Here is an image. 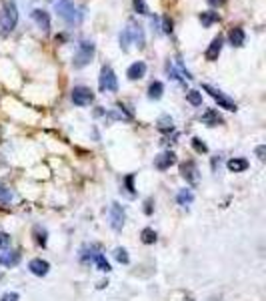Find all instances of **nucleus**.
I'll return each instance as SVG.
<instances>
[{
  "mask_svg": "<svg viewBox=\"0 0 266 301\" xmlns=\"http://www.w3.org/2000/svg\"><path fill=\"white\" fill-rule=\"evenodd\" d=\"M228 171H232V173H244V171L248 169V161L244 157H234L226 163Z\"/></svg>",
  "mask_w": 266,
  "mask_h": 301,
  "instance_id": "obj_17",
  "label": "nucleus"
},
{
  "mask_svg": "<svg viewBox=\"0 0 266 301\" xmlns=\"http://www.w3.org/2000/svg\"><path fill=\"white\" fill-rule=\"evenodd\" d=\"M186 100L194 106H200L202 104V93H198V91H188L186 93Z\"/></svg>",
  "mask_w": 266,
  "mask_h": 301,
  "instance_id": "obj_29",
  "label": "nucleus"
},
{
  "mask_svg": "<svg viewBox=\"0 0 266 301\" xmlns=\"http://www.w3.org/2000/svg\"><path fill=\"white\" fill-rule=\"evenodd\" d=\"M10 245V235L0 233V247H8Z\"/></svg>",
  "mask_w": 266,
  "mask_h": 301,
  "instance_id": "obj_36",
  "label": "nucleus"
},
{
  "mask_svg": "<svg viewBox=\"0 0 266 301\" xmlns=\"http://www.w3.org/2000/svg\"><path fill=\"white\" fill-rule=\"evenodd\" d=\"M98 251H100V247L98 245H86V247H82L80 249V261L82 263H90V261H94V257L98 255Z\"/></svg>",
  "mask_w": 266,
  "mask_h": 301,
  "instance_id": "obj_16",
  "label": "nucleus"
},
{
  "mask_svg": "<svg viewBox=\"0 0 266 301\" xmlns=\"http://www.w3.org/2000/svg\"><path fill=\"white\" fill-rule=\"evenodd\" d=\"M20 261V253L14 251L10 245L8 247H0V265L4 267H14Z\"/></svg>",
  "mask_w": 266,
  "mask_h": 301,
  "instance_id": "obj_9",
  "label": "nucleus"
},
{
  "mask_svg": "<svg viewBox=\"0 0 266 301\" xmlns=\"http://www.w3.org/2000/svg\"><path fill=\"white\" fill-rule=\"evenodd\" d=\"M162 32H164V34H170V32H172V20H170L168 16L162 18Z\"/></svg>",
  "mask_w": 266,
  "mask_h": 301,
  "instance_id": "obj_33",
  "label": "nucleus"
},
{
  "mask_svg": "<svg viewBox=\"0 0 266 301\" xmlns=\"http://www.w3.org/2000/svg\"><path fill=\"white\" fill-rule=\"evenodd\" d=\"M192 147H194V150H196V153H206V150H208V147L200 141V139H198V137H194L192 139Z\"/></svg>",
  "mask_w": 266,
  "mask_h": 301,
  "instance_id": "obj_31",
  "label": "nucleus"
},
{
  "mask_svg": "<svg viewBox=\"0 0 266 301\" xmlns=\"http://www.w3.org/2000/svg\"><path fill=\"white\" fill-rule=\"evenodd\" d=\"M180 175L186 179V183H196L198 181V167L194 161H186L180 165Z\"/></svg>",
  "mask_w": 266,
  "mask_h": 301,
  "instance_id": "obj_12",
  "label": "nucleus"
},
{
  "mask_svg": "<svg viewBox=\"0 0 266 301\" xmlns=\"http://www.w3.org/2000/svg\"><path fill=\"white\" fill-rule=\"evenodd\" d=\"M224 2H226V0H208V4H210V6H222Z\"/></svg>",
  "mask_w": 266,
  "mask_h": 301,
  "instance_id": "obj_39",
  "label": "nucleus"
},
{
  "mask_svg": "<svg viewBox=\"0 0 266 301\" xmlns=\"http://www.w3.org/2000/svg\"><path fill=\"white\" fill-rule=\"evenodd\" d=\"M32 20L36 23V26L42 30V32H48L50 30V16H48V12H44V10H40V8H36V10H32Z\"/></svg>",
  "mask_w": 266,
  "mask_h": 301,
  "instance_id": "obj_11",
  "label": "nucleus"
},
{
  "mask_svg": "<svg viewBox=\"0 0 266 301\" xmlns=\"http://www.w3.org/2000/svg\"><path fill=\"white\" fill-rule=\"evenodd\" d=\"M12 199H14V191H12L10 187H6V185L0 183V203H2V205H8Z\"/></svg>",
  "mask_w": 266,
  "mask_h": 301,
  "instance_id": "obj_24",
  "label": "nucleus"
},
{
  "mask_svg": "<svg viewBox=\"0 0 266 301\" xmlns=\"http://www.w3.org/2000/svg\"><path fill=\"white\" fill-rule=\"evenodd\" d=\"M256 155H258V159H264V155H266V147L264 145L256 147Z\"/></svg>",
  "mask_w": 266,
  "mask_h": 301,
  "instance_id": "obj_37",
  "label": "nucleus"
},
{
  "mask_svg": "<svg viewBox=\"0 0 266 301\" xmlns=\"http://www.w3.org/2000/svg\"><path fill=\"white\" fill-rule=\"evenodd\" d=\"M156 126H158V131H160V133H170V131H174V121H172V117L162 115V117L158 119Z\"/></svg>",
  "mask_w": 266,
  "mask_h": 301,
  "instance_id": "obj_22",
  "label": "nucleus"
},
{
  "mask_svg": "<svg viewBox=\"0 0 266 301\" xmlns=\"http://www.w3.org/2000/svg\"><path fill=\"white\" fill-rule=\"evenodd\" d=\"M124 221H126L124 207L120 203H112V205H110V227H112L114 231H122Z\"/></svg>",
  "mask_w": 266,
  "mask_h": 301,
  "instance_id": "obj_7",
  "label": "nucleus"
},
{
  "mask_svg": "<svg viewBox=\"0 0 266 301\" xmlns=\"http://www.w3.org/2000/svg\"><path fill=\"white\" fill-rule=\"evenodd\" d=\"M132 2H134V10L138 14H148V6H146L144 0H132Z\"/></svg>",
  "mask_w": 266,
  "mask_h": 301,
  "instance_id": "obj_32",
  "label": "nucleus"
},
{
  "mask_svg": "<svg viewBox=\"0 0 266 301\" xmlns=\"http://www.w3.org/2000/svg\"><path fill=\"white\" fill-rule=\"evenodd\" d=\"M16 23H18L16 4L14 2H6L2 12H0V28H2L4 34H8V32H12L16 28Z\"/></svg>",
  "mask_w": 266,
  "mask_h": 301,
  "instance_id": "obj_4",
  "label": "nucleus"
},
{
  "mask_svg": "<svg viewBox=\"0 0 266 301\" xmlns=\"http://www.w3.org/2000/svg\"><path fill=\"white\" fill-rule=\"evenodd\" d=\"M174 163H176V155L172 153V150H164V153H160L156 159H154V167H156L158 171H166Z\"/></svg>",
  "mask_w": 266,
  "mask_h": 301,
  "instance_id": "obj_10",
  "label": "nucleus"
},
{
  "mask_svg": "<svg viewBox=\"0 0 266 301\" xmlns=\"http://www.w3.org/2000/svg\"><path fill=\"white\" fill-rule=\"evenodd\" d=\"M94 263H96L98 271H102V273H108L110 269H112V267H110V263H108V259H106L104 255H100V253L94 257Z\"/></svg>",
  "mask_w": 266,
  "mask_h": 301,
  "instance_id": "obj_26",
  "label": "nucleus"
},
{
  "mask_svg": "<svg viewBox=\"0 0 266 301\" xmlns=\"http://www.w3.org/2000/svg\"><path fill=\"white\" fill-rule=\"evenodd\" d=\"M140 237H142V243H144V245H152V243H156V231L150 229V227H146V229H142Z\"/></svg>",
  "mask_w": 266,
  "mask_h": 301,
  "instance_id": "obj_25",
  "label": "nucleus"
},
{
  "mask_svg": "<svg viewBox=\"0 0 266 301\" xmlns=\"http://www.w3.org/2000/svg\"><path fill=\"white\" fill-rule=\"evenodd\" d=\"M144 205H146V207H144V213H146V215H150V213H152V199H146V203H144Z\"/></svg>",
  "mask_w": 266,
  "mask_h": 301,
  "instance_id": "obj_38",
  "label": "nucleus"
},
{
  "mask_svg": "<svg viewBox=\"0 0 266 301\" xmlns=\"http://www.w3.org/2000/svg\"><path fill=\"white\" fill-rule=\"evenodd\" d=\"M54 10L58 12V16L62 20H66L68 25H80L82 18H84V12L82 8H78L72 0H56L54 2Z\"/></svg>",
  "mask_w": 266,
  "mask_h": 301,
  "instance_id": "obj_2",
  "label": "nucleus"
},
{
  "mask_svg": "<svg viewBox=\"0 0 266 301\" xmlns=\"http://www.w3.org/2000/svg\"><path fill=\"white\" fill-rule=\"evenodd\" d=\"M98 87L102 93H116L118 91V78L110 67H102L98 76Z\"/></svg>",
  "mask_w": 266,
  "mask_h": 301,
  "instance_id": "obj_5",
  "label": "nucleus"
},
{
  "mask_svg": "<svg viewBox=\"0 0 266 301\" xmlns=\"http://www.w3.org/2000/svg\"><path fill=\"white\" fill-rule=\"evenodd\" d=\"M228 38H230V45L232 47H242V45H244V40H246V34H244V30H242L240 26H236V28L230 30Z\"/></svg>",
  "mask_w": 266,
  "mask_h": 301,
  "instance_id": "obj_19",
  "label": "nucleus"
},
{
  "mask_svg": "<svg viewBox=\"0 0 266 301\" xmlns=\"http://www.w3.org/2000/svg\"><path fill=\"white\" fill-rule=\"evenodd\" d=\"M222 45H224L222 36H216V38H214V40L210 42V47L206 49V60H210V62L218 60L220 52H222Z\"/></svg>",
  "mask_w": 266,
  "mask_h": 301,
  "instance_id": "obj_13",
  "label": "nucleus"
},
{
  "mask_svg": "<svg viewBox=\"0 0 266 301\" xmlns=\"http://www.w3.org/2000/svg\"><path fill=\"white\" fill-rule=\"evenodd\" d=\"M176 201H178V205H182V207H188L194 201V193L190 189H180L178 195H176Z\"/></svg>",
  "mask_w": 266,
  "mask_h": 301,
  "instance_id": "obj_21",
  "label": "nucleus"
},
{
  "mask_svg": "<svg viewBox=\"0 0 266 301\" xmlns=\"http://www.w3.org/2000/svg\"><path fill=\"white\" fill-rule=\"evenodd\" d=\"M124 181H126V187H128V193H130V195H134V185H132V183H134V175H128Z\"/></svg>",
  "mask_w": 266,
  "mask_h": 301,
  "instance_id": "obj_34",
  "label": "nucleus"
},
{
  "mask_svg": "<svg viewBox=\"0 0 266 301\" xmlns=\"http://www.w3.org/2000/svg\"><path fill=\"white\" fill-rule=\"evenodd\" d=\"M144 75H146V64H144L142 60L132 62L130 67H128V71H126V76H128L130 80H140Z\"/></svg>",
  "mask_w": 266,
  "mask_h": 301,
  "instance_id": "obj_14",
  "label": "nucleus"
},
{
  "mask_svg": "<svg viewBox=\"0 0 266 301\" xmlns=\"http://www.w3.org/2000/svg\"><path fill=\"white\" fill-rule=\"evenodd\" d=\"M106 285H108V281H100V283H98V289H104Z\"/></svg>",
  "mask_w": 266,
  "mask_h": 301,
  "instance_id": "obj_40",
  "label": "nucleus"
},
{
  "mask_svg": "<svg viewBox=\"0 0 266 301\" xmlns=\"http://www.w3.org/2000/svg\"><path fill=\"white\" fill-rule=\"evenodd\" d=\"M18 299H20V295L14 293V291L12 293H4L2 297H0V301H18Z\"/></svg>",
  "mask_w": 266,
  "mask_h": 301,
  "instance_id": "obj_35",
  "label": "nucleus"
},
{
  "mask_svg": "<svg viewBox=\"0 0 266 301\" xmlns=\"http://www.w3.org/2000/svg\"><path fill=\"white\" fill-rule=\"evenodd\" d=\"M166 73H168V76L174 78V80H182V78H184L182 73H180V71H176V69H174V64H172L170 60L166 62Z\"/></svg>",
  "mask_w": 266,
  "mask_h": 301,
  "instance_id": "obj_30",
  "label": "nucleus"
},
{
  "mask_svg": "<svg viewBox=\"0 0 266 301\" xmlns=\"http://www.w3.org/2000/svg\"><path fill=\"white\" fill-rule=\"evenodd\" d=\"M34 235H36V243H38V245H42V247L46 245V241H48V239H46V237H48L46 229L40 227V225H36V227H34Z\"/></svg>",
  "mask_w": 266,
  "mask_h": 301,
  "instance_id": "obj_27",
  "label": "nucleus"
},
{
  "mask_svg": "<svg viewBox=\"0 0 266 301\" xmlns=\"http://www.w3.org/2000/svg\"><path fill=\"white\" fill-rule=\"evenodd\" d=\"M200 121L206 125V126H216V125H222V117L218 115V111H214V109H208L202 117H200Z\"/></svg>",
  "mask_w": 266,
  "mask_h": 301,
  "instance_id": "obj_18",
  "label": "nucleus"
},
{
  "mask_svg": "<svg viewBox=\"0 0 266 301\" xmlns=\"http://www.w3.org/2000/svg\"><path fill=\"white\" fill-rule=\"evenodd\" d=\"M94 50H96L94 42H90V40H82L80 45H78V49H76L74 60H72L74 69H84L86 64L92 60V56H94Z\"/></svg>",
  "mask_w": 266,
  "mask_h": 301,
  "instance_id": "obj_3",
  "label": "nucleus"
},
{
  "mask_svg": "<svg viewBox=\"0 0 266 301\" xmlns=\"http://www.w3.org/2000/svg\"><path fill=\"white\" fill-rule=\"evenodd\" d=\"M202 91H206V93H208V95L218 102L220 109H226V111H236V109H238L236 102H234L232 99H228L222 91L216 89V87H212V84H202Z\"/></svg>",
  "mask_w": 266,
  "mask_h": 301,
  "instance_id": "obj_6",
  "label": "nucleus"
},
{
  "mask_svg": "<svg viewBox=\"0 0 266 301\" xmlns=\"http://www.w3.org/2000/svg\"><path fill=\"white\" fill-rule=\"evenodd\" d=\"M28 269H30L32 275H36V277H44V275L48 273L50 265H48V261H44V259H32V261L28 263Z\"/></svg>",
  "mask_w": 266,
  "mask_h": 301,
  "instance_id": "obj_15",
  "label": "nucleus"
},
{
  "mask_svg": "<svg viewBox=\"0 0 266 301\" xmlns=\"http://www.w3.org/2000/svg\"><path fill=\"white\" fill-rule=\"evenodd\" d=\"M114 259H116L118 263L126 265V263L130 261V257H128V251H126L124 247H116V249H114Z\"/></svg>",
  "mask_w": 266,
  "mask_h": 301,
  "instance_id": "obj_28",
  "label": "nucleus"
},
{
  "mask_svg": "<svg viewBox=\"0 0 266 301\" xmlns=\"http://www.w3.org/2000/svg\"><path fill=\"white\" fill-rule=\"evenodd\" d=\"M220 20V16H218V12H212V10H206V12H202L200 14V23H202V26H212L214 23H218Z\"/></svg>",
  "mask_w": 266,
  "mask_h": 301,
  "instance_id": "obj_23",
  "label": "nucleus"
},
{
  "mask_svg": "<svg viewBox=\"0 0 266 301\" xmlns=\"http://www.w3.org/2000/svg\"><path fill=\"white\" fill-rule=\"evenodd\" d=\"M130 45H136L138 49H144V45H146L144 28L136 23V20H130L128 26L120 32V49L126 52L130 49Z\"/></svg>",
  "mask_w": 266,
  "mask_h": 301,
  "instance_id": "obj_1",
  "label": "nucleus"
},
{
  "mask_svg": "<svg viewBox=\"0 0 266 301\" xmlns=\"http://www.w3.org/2000/svg\"><path fill=\"white\" fill-rule=\"evenodd\" d=\"M162 93H164V84L158 82V80H154L150 87H148V99L150 100H158L162 97Z\"/></svg>",
  "mask_w": 266,
  "mask_h": 301,
  "instance_id": "obj_20",
  "label": "nucleus"
},
{
  "mask_svg": "<svg viewBox=\"0 0 266 301\" xmlns=\"http://www.w3.org/2000/svg\"><path fill=\"white\" fill-rule=\"evenodd\" d=\"M94 100V93L88 87H74L72 89V102L76 106H86Z\"/></svg>",
  "mask_w": 266,
  "mask_h": 301,
  "instance_id": "obj_8",
  "label": "nucleus"
}]
</instances>
